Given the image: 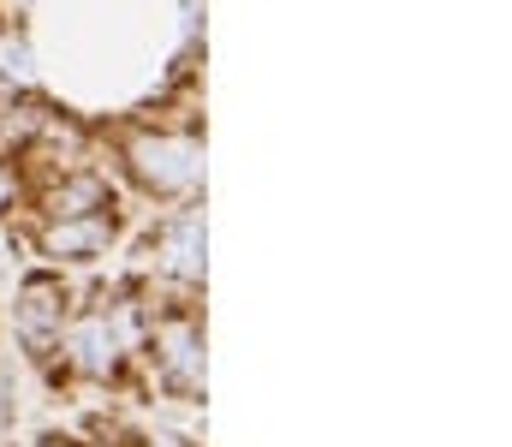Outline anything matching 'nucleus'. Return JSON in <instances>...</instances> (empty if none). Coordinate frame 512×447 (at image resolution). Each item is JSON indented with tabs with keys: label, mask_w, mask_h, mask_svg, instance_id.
<instances>
[{
	"label": "nucleus",
	"mask_w": 512,
	"mask_h": 447,
	"mask_svg": "<svg viewBox=\"0 0 512 447\" xmlns=\"http://www.w3.org/2000/svg\"><path fill=\"white\" fill-rule=\"evenodd\" d=\"M131 173H137L149 191L173 197V191H191V185L203 179V149L191 144V138L155 132V138H137V144H131Z\"/></svg>",
	"instance_id": "obj_1"
},
{
	"label": "nucleus",
	"mask_w": 512,
	"mask_h": 447,
	"mask_svg": "<svg viewBox=\"0 0 512 447\" xmlns=\"http://www.w3.org/2000/svg\"><path fill=\"white\" fill-rule=\"evenodd\" d=\"M114 221L108 215H54V227L42 233V251L48 257H96L108 245Z\"/></svg>",
	"instance_id": "obj_2"
},
{
	"label": "nucleus",
	"mask_w": 512,
	"mask_h": 447,
	"mask_svg": "<svg viewBox=\"0 0 512 447\" xmlns=\"http://www.w3.org/2000/svg\"><path fill=\"white\" fill-rule=\"evenodd\" d=\"M60 316H66V293H60V281H48V275L24 281V293H18V322H24L30 340L60 334Z\"/></svg>",
	"instance_id": "obj_3"
},
{
	"label": "nucleus",
	"mask_w": 512,
	"mask_h": 447,
	"mask_svg": "<svg viewBox=\"0 0 512 447\" xmlns=\"http://www.w3.org/2000/svg\"><path fill=\"white\" fill-rule=\"evenodd\" d=\"M161 263H167L179 281H203V215H179V221L161 233Z\"/></svg>",
	"instance_id": "obj_4"
},
{
	"label": "nucleus",
	"mask_w": 512,
	"mask_h": 447,
	"mask_svg": "<svg viewBox=\"0 0 512 447\" xmlns=\"http://www.w3.org/2000/svg\"><path fill=\"white\" fill-rule=\"evenodd\" d=\"M161 364H167V376L179 388H197L203 382V352H197V334L185 322H167L161 328Z\"/></svg>",
	"instance_id": "obj_5"
},
{
	"label": "nucleus",
	"mask_w": 512,
	"mask_h": 447,
	"mask_svg": "<svg viewBox=\"0 0 512 447\" xmlns=\"http://www.w3.org/2000/svg\"><path fill=\"white\" fill-rule=\"evenodd\" d=\"M72 346H78V364L84 370H114V334H108V316H90L78 334H72Z\"/></svg>",
	"instance_id": "obj_6"
},
{
	"label": "nucleus",
	"mask_w": 512,
	"mask_h": 447,
	"mask_svg": "<svg viewBox=\"0 0 512 447\" xmlns=\"http://www.w3.org/2000/svg\"><path fill=\"white\" fill-rule=\"evenodd\" d=\"M48 203H54V215H96V209L108 203V191H102V179H72V185H60Z\"/></svg>",
	"instance_id": "obj_7"
},
{
	"label": "nucleus",
	"mask_w": 512,
	"mask_h": 447,
	"mask_svg": "<svg viewBox=\"0 0 512 447\" xmlns=\"http://www.w3.org/2000/svg\"><path fill=\"white\" fill-rule=\"evenodd\" d=\"M0 78H12V84L30 78V48L18 36H0Z\"/></svg>",
	"instance_id": "obj_8"
},
{
	"label": "nucleus",
	"mask_w": 512,
	"mask_h": 447,
	"mask_svg": "<svg viewBox=\"0 0 512 447\" xmlns=\"http://www.w3.org/2000/svg\"><path fill=\"white\" fill-rule=\"evenodd\" d=\"M12 191H18V185H12V173H6V167H0V215H6V209H12Z\"/></svg>",
	"instance_id": "obj_9"
}]
</instances>
